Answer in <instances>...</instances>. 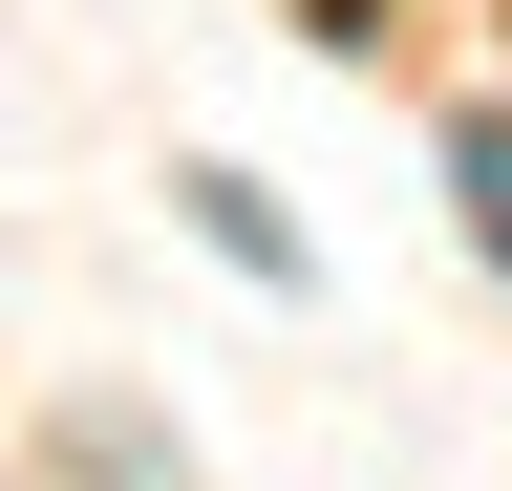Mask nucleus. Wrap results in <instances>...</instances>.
<instances>
[{
	"instance_id": "1",
	"label": "nucleus",
	"mask_w": 512,
	"mask_h": 491,
	"mask_svg": "<svg viewBox=\"0 0 512 491\" xmlns=\"http://www.w3.org/2000/svg\"><path fill=\"white\" fill-rule=\"evenodd\" d=\"M192 235H214V257H235L256 299H299V278H320V257H299V214L256 193V171H192Z\"/></svg>"
},
{
	"instance_id": "2",
	"label": "nucleus",
	"mask_w": 512,
	"mask_h": 491,
	"mask_svg": "<svg viewBox=\"0 0 512 491\" xmlns=\"http://www.w3.org/2000/svg\"><path fill=\"white\" fill-rule=\"evenodd\" d=\"M64 470H107V491H192V470H171V427H150V406H107V427H86V406H64Z\"/></svg>"
},
{
	"instance_id": "3",
	"label": "nucleus",
	"mask_w": 512,
	"mask_h": 491,
	"mask_svg": "<svg viewBox=\"0 0 512 491\" xmlns=\"http://www.w3.org/2000/svg\"><path fill=\"white\" fill-rule=\"evenodd\" d=\"M448 193H470V235L512 257V129H448Z\"/></svg>"
}]
</instances>
